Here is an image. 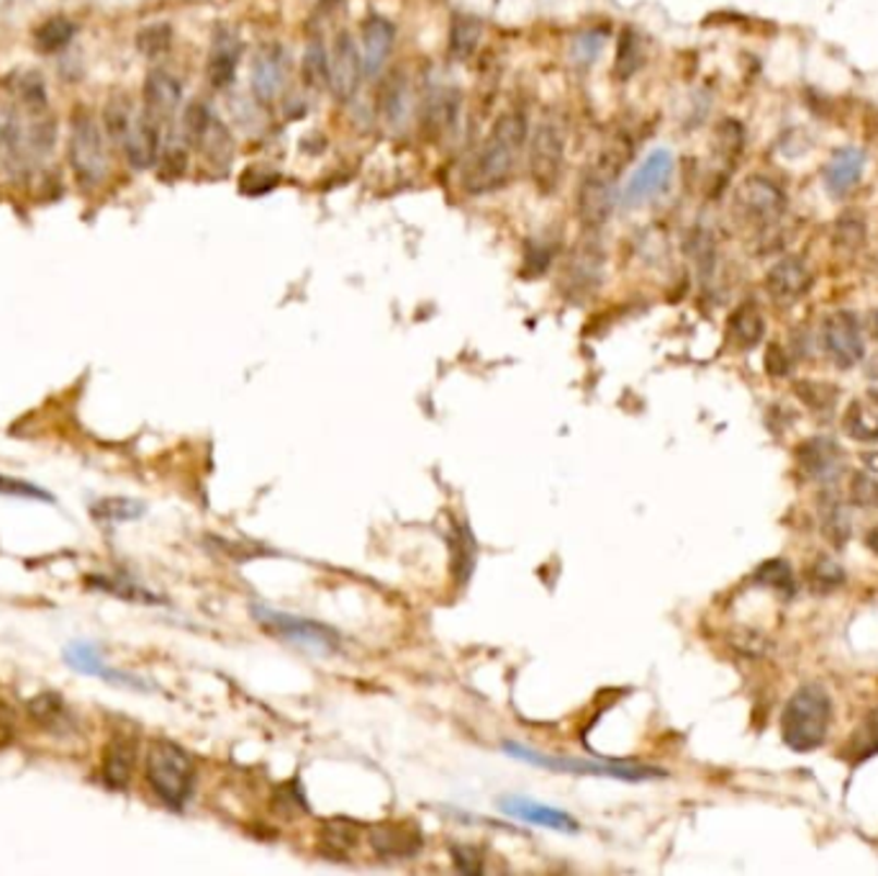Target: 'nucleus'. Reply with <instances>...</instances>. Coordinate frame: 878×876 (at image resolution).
Returning <instances> with one entry per match:
<instances>
[{
    "instance_id": "42",
    "label": "nucleus",
    "mask_w": 878,
    "mask_h": 876,
    "mask_svg": "<svg viewBox=\"0 0 878 876\" xmlns=\"http://www.w3.org/2000/svg\"><path fill=\"white\" fill-rule=\"evenodd\" d=\"M643 64V52H639V39L635 37V32H624L622 39H619L617 49V73L619 77H630L635 75Z\"/></svg>"
},
{
    "instance_id": "47",
    "label": "nucleus",
    "mask_w": 878,
    "mask_h": 876,
    "mask_svg": "<svg viewBox=\"0 0 878 876\" xmlns=\"http://www.w3.org/2000/svg\"><path fill=\"white\" fill-rule=\"evenodd\" d=\"M717 147L719 153H727V155H737L740 149H743V129L735 121H724L722 126H719L717 132Z\"/></svg>"
},
{
    "instance_id": "41",
    "label": "nucleus",
    "mask_w": 878,
    "mask_h": 876,
    "mask_svg": "<svg viewBox=\"0 0 878 876\" xmlns=\"http://www.w3.org/2000/svg\"><path fill=\"white\" fill-rule=\"evenodd\" d=\"M599 270H601V255L596 253V247H583L571 263V276L575 278V283H578V289L594 285L596 280H599Z\"/></svg>"
},
{
    "instance_id": "51",
    "label": "nucleus",
    "mask_w": 878,
    "mask_h": 876,
    "mask_svg": "<svg viewBox=\"0 0 878 876\" xmlns=\"http://www.w3.org/2000/svg\"><path fill=\"white\" fill-rule=\"evenodd\" d=\"M863 221L861 219H853V217H845L843 221L838 224V236L843 242H851V244H858L863 240Z\"/></svg>"
},
{
    "instance_id": "52",
    "label": "nucleus",
    "mask_w": 878,
    "mask_h": 876,
    "mask_svg": "<svg viewBox=\"0 0 878 876\" xmlns=\"http://www.w3.org/2000/svg\"><path fill=\"white\" fill-rule=\"evenodd\" d=\"M868 332L878 342V308H874V312L868 314Z\"/></svg>"
},
{
    "instance_id": "48",
    "label": "nucleus",
    "mask_w": 878,
    "mask_h": 876,
    "mask_svg": "<svg viewBox=\"0 0 878 876\" xmlns=\"http://www.w3.org/2000/svg\"><path fill=\"white\" fill-rule=\"evenodd\" d=\"M185 165H188V157H185L183 149L172 147V149H168V153L162 155L160 175L168 178V181H175V178H180L185 172Z\"/></svg>"
},
{
    "instance_id": "39",
    "label": "nucleus",
    "mask_w": 878,
    "mask_h": 876,
    "mask_svg": "<svg viewBox=\"0 0 878 876\" xmlns=\"http://www.w3.org/2000/svg\"><path fill=\"white\" fill-rule=\"evenodd\" d=\"M847 753H851L855 761L876 756L878 753V709L868 713L866 720L855 728L851 743H847Z\"/></svg>"
},
{
    "instance_id": "53",
    "label": "nucleus",
    "mask_w": 878,
    "mask_h": 876,
    "mask_svg": "<svg viewBox=\"0 0 878 876\" xmlns=\"http://www.w3.org/2000/svg\"><path fill=\"white\" fill-rule=\"evenodd\" d=\"M863 463H866L868 471L878 473V452H868V455H863Z\"/></svg>"
},
{
    "instance_id": "26",
    "label": "nucleus",
    "mask_w": 878,
    "mask_h": 876,
    "mask_svg": "<svg viewBox=\"0 0 878 876\" xmlns=\"http://www.w3.org/2000/svg\"><path fill=\"white\" fill-rule=\"evenodd\" d=\"M132 771H134V745L124 741V738H117L111 745L106 749V758H103V784L108 789H121L129 787V779H132Z\"/></svg>"
},
{
    "instance_id": "31",
    "label": "nucleus",
    "mask_w": 878,
    "mask_h": 876,
    "mask_svg": "<svg viewBox=\"0 0 878 876\" xmlns=\"http://www.w3.org/2000/svg\"><path fill=\"white\" fill-rule=\"evenodd\" d=\"M301 77L308 90L319 93L329 85V52L321 41H312L306 47L304 60H301Z\"/></svg>"
},
{
    "instance_id": "49",
    "label": "nucleus",
    "mask_w": 878,
    "mask_h": 876,
    "mask_svg": "<svg viewBox=\"0 0 878 876\" xmlns=\"http://www.w3.org/2000/svg\"><path fill=\"white\" fill-rule=\"evenodd\" d=\"M452 859H455L460 872L465 874H478L480 868H484V859H480V853L471 849V845H455V849H452Z\"/></svg>"
},
{
    "instance_id": "10",
    "label": "nucleus",
    "mask_w": 878,
    "mask_h": 876,
    "mask_svg": "<svg viewBox=\"0 0 878 876\" xmlns=\"http://www.w3.org/2000/svg\"><path fill=\"white\" fill-rule=\"evenodd\" d=\"M735 206L745 219L755 221V224H771L786 208V196L771 178L751 175L737 185Z\"/></svg>"
},
{
    "instance_id": "22",
    "label": "nucleus",
    "mask_w": 878,
    "mask_h": 876,
    "mask_svg": "<svg viewBox=\"0 0 878 876\" xmlns=\"http://www.w3.org/2000/svg\"><path fill=\"white\" fill-rule=\"evenodd\" d=\"M124 153L134 170L153 168L160 160V126L147 117L134 121L132 132L124 139Z\"/></svg>"
},
{
    "instance_id": "34",
    "label": "nucleus",
    "mask_w": 878,
    "mask_h": 876,
    "mask_svg": "<svg viewBox=\"0 0 878 876\" xmlns=\"http://www.w3.org/2000/svg\"><path fill=\"white\" fill-rule=\"evenodd\" d=\"M134 126V119H132V104H129L126 96H113L111 100L106 104L103 109V129L111 136L113 142H121L124 145V139L132 132Z\"/></svg>"
},
{
    "instance_id": "50",
    "label": "nucleus",
    "mask_w": 878,
    "mask_h": 876,
    "mask_svg": "<svg viewBox=\"0 0 878 876\" xmlns=\"http://www.w3.org/2000/svg\"><path fill=\"white\" fill-rule=\"evenodd\" d=\"M766 370L768 376L779 378V376H786L789 373V361H786V353L779 348V344H771L766 353Z\"/></svg>"
},
{
    "instance_id": "19",
    "label": "nucleus",
    "mask_w": 878,
    "mask_h": 876,
    "mask_svg": "<svg viewBox=\"0 0 878 876\" xmlns=\"http://www.w3.org/2000/svg\"><path fill=\"white\" fill-rule=\"evenodd\" d=\"M285 83V64L280 47H263L252 64V93L260 104H272Z\"/></svg>"
},
{
    "instance_id": "40",
    "label": "nucleus",
    "mask_w": 878,
    "mask_h": 876,
    "mask_svg": "<svg viewBox=\"0 0 878 876\" xmlns=\"http://www.w3.org/2000/svg\"><path fill=\"white\" fill-rule=\"evenodd\" d=\"M383 113L391 124H404L408 113V88L404 77L393 75L383 88Z\"/></svg>"
},
{
    "instance_id": "35",
    "label": "nucleus",
    "mask_w": 878,
    "mask_h": 876,
    "mask_svg": "<svg viewBox=\"0 0 878 876\" xmlns=\"http://www.w3.org/2000/svg\"><path fill=\"white\" fill-rule=\"evenodd\" d=\"M794 393L804 401V406H809L812 412H832L834 401H838V389L827 384V380H798L794 386Z\"/></svg>"
},
{
    "instance_id": "12",
    "label": "nucleus",
    "mask_w": 878,
    "mask_h": 876,
    "mask_svg": "<svg viewBox=\"0 0 878 876\" xmlns=\"http://www.w3.org/2000/svg\"><path fill=\"white\" fill-rule=\"evenodd\" d=\"M363 75V57L357 52L355 39L347 32L337 34L332 52H329V90L334 93V98L350 100L357 93Z\"/></svg>"
},
{
    "instance_id": "46",
    "label": "nucleus",
    "mask_w": 878,
    "mask_h": 876,
    "mask_svg": "<svg viewBox=\"0 0 878 876\" xmlns=\"http://www.w3.org/2000/svg\"><path fill=\"white\" fill-rule=\"evenodd\" d=\"M98 586L103 588V592H111V594H117V597H124V599H134V601H160V599L155 597V594H149L147 588L136 586V584H129V581L98 579Z\"/></svg>"
},
{
    "instance_id": "43",
    "label": "nucleus",
    "mask_w": 878,
    "mask_h": 876,
    "mask_svg": "<svg viewBox=\"0 0 878 876\" xmlns=\"http://www.w3.org/2000/svg\"><path fill=\"white\" fill-rule=\"evenodd\" d=\"M96 514L106 522L136 520V516L144 514V504L132 499H103L96 504Z\"/></svg>"
},
{
    "instance_id": "33",
    "label": "nucleus",
    "mask_w": 878,
    "mask_h": 876,
    "mask_svg": "<svg viewBox=\"0 0 878 876\" xmlns=\"http://www.w3.org/2000/svg\"><path fill=\"white\" fill-rule=\"evenodd\" d=\"M28 717H32L36 725H41V728H62V725L70 720L62 696H57L52 692L34 696V699L28 702Z\"/></svg>"
},
{
    "instance_id": "25",
    "label": "nucleus",
    "mask_w": 878,
    "mask_h": 876,
    "mask_svg": "<svg viewBox=\"0 0 878 876\" xmlns=\"http://www.w3.org/2000/svg\"><path fill=\"white\" fill-rule=\"evenodd\" d=\"M863 165H866V155H863L861 149L855 147L838 149L825 168V185L830 188V193H834V196H843V193L851 191L853 185L861 181Z\"/></svg>"
},
{
    "instance_id": "1",
    "label": "nucleus",
    "mask_w": 878,
    "mask_h": 876,
    "mask_svg": "<svg viewBox=\"0 0 878 876\" xmlns=\"http://www.w3.org/2000/svg\"><path fill=\"white\" fill-rule=\"evenodd\" d=\"M527 134V117L522 111H503L493 121L484 147H480V153L475 155V160L465 172V188L475 193V196L507 188L511 178H514L516 160H520Z\"/></svg>"
},
{
    "instance_id": "30",
    "label": "nucleus",
    "mask_w": 878,
    "mask_h": 876,
    "mask_svg": "<svg viewBox=\"0 0 878 876\" xmlns=\"http://www.w3.org/2000/svg\"><path fill=\"white\" fill-rule=\"evenodd\" d=\"M484 37V26L475 16H458L450 28V52L455 60H467L475 54V49Z\"/></svg>"
},
{
    "instance_id": "21",
    "label": "nucleus",
    "mask_w": 878,
    "mask_h": 876,
    "mask_svg": "<svg viewBox=\"0 0 878 876\" xmlns=\"http://www.w3.org/2000/svg\"><path fill=\"white\" fill-rule=\"evenodd\" d=\"M460 104H463V96L452 88L431 93L427 104H424V132H427V136L442 139L444 134H450L458 124Z\"/></svg>"
},
{
    "instance_id": "6",
    "label": "nucleus",
    "mask_w": 878,
    "mask_h": 876,
    "mask_svg": "<svg viewBox=\"0 0 878 876\" xmlns=\"http://www.w3.org/2000/svg\"><path fill=\"white\" fill-rule=\"evenodd\" d=\"M70 165L77 183L96 188L108 175V153L98 119L88 109H75L70 132Z\"/></svg>"
},
{
    "instance_id": "7",
    "label": "nucleus",
    "mask_w": 878,
    "mask_h": 876,
    "mask_svg": "<svg viewBox=\"0 0 878 876\" xmlns=\"http://www.w3.org/2000/svg\"><path fill=\"white\" fill-rule=\"evenodd\" d=\"M565 126L556 119L539 121L529 139V178L545 196L556 193L565 170Z\"/></svg>"
},
{
    "instance_id": "20",
    "label": "nucleus",
    "mask_w": 878,
    "mask_h": 876,
    "mask_svg": "<svg viewBox=\"0 0 878 876\" xmlns=\"http://www.w3.org/2000/svg\"><path fill=\"white\" fill-rule=\"evenodd\" d=\"M373 851L388 859H412L422 849V832L408 825L383 823L370 832Z\"/></svg>"
},
{
    "instance_id": "11",
    "label": "nucleus",
    "mask_w": 878,
    "mask_h": 876,
    "mask_svg": "<svg viewBox=\"0 0 878 876\" xmlns=\"http://www.w3.org/2000/svg\"><path fill=\"white\" fill-rule=\"evenodd\" d=\"M822 342L827 355L832 357V363L838 365V368H853L855 363L863 361V353H866L861 337V325L851 312H834L825 319Z\"/></svg>"
},
{
    "instance_id": "29",
    "label": "nucleus",
    "mask_w": 878,
    "mask_h": 876,
    "mask_svg": "<svg viewBox=\"0 0 878 876\" xmlns=\"http://www.w3.org/2000/svg\"><path fill=\"white\" fill-rule=\"evenodd\" d=\"M763 332H766V321L753 304H743L730 317V334L740 348H755L763 340Z\"/></svg>"
},
{
    "instance_id": "24",
    "label": "nucleus",
    "mask_w": 878,
    "mask_h": 876,
    "mask_svg": "<svg viewBox=\"0 0 878 876\" xmlns=\"http://www.w3.org/2000/svg\"><path fill=\"white\" fill-rule=\"evenodd\" d=\"M236 62H240V45H236L232 34L219 32L216 34L211 54H208L206 64V77L208 83H211V88L224 90L234 83Z\"/></svg>"
},
{
    "instance_id": "45",
    "label": "nucleus",
    "mask_w": 878,
    "mask_h": 876,
    "mask_svg": "<svg viewBox=\"0 0 878 876\" xmlns=\"http://www.w3.org/2000/svg\"><path fill=\"white\" fill-rule=\"evenodd\" d=\"M851 501L855 507H878V480L870 473H855L851 478Z\"/></svg>"
},
{
    "instance_id": "15",
    "label": "nucleus",
    "mask_w": 878,
    "mask_h": 876,
    "mask_svg": "<svg viewBox=\"0 0 878 876\" xmlns=\"http://www.w3.org/2000/svg\"><path fill=\"white\" fill-rule=\"evenodd\" d=\"M796 463L809 478L827 484L843 471V450L830 437H809L796 448Z\"/></svg>"
},
{
    "instance_id": "44",
    "label": "nucleus",
    "mask_w": 878,
    "mask_h": 876,
    "mask_svg": "<svg viewBox=\"0 0 878 876\" xmlns=\"http://www.w3.org/2000/svg\"><path fill=\"white\" fill-rule=\"evenodd\" d=\"M0 497H13V499H34V501H54V497L45 488L28 484V480L3 476L0 473Z\"/></svg>"
},
{
    "instance_id": "28",
    "label": "nucleus",
    "mask_w": 878,
    "mask_h": 876,
    "mask_svg": "<svg viewBox=\"0 0 878 876\" xmlns=\"http://www.w3.org/2000/svg\"><path fill=\"white\" fill-rule=\"evenodd\" d=\"M843 429L855 442H878V414L866 401H851L843 414Z\"/></svg>"
},
{
    "instance_id": "3",
    "label": "nucleus",
    "mask_w": 878,
    "mask_h": 876,
    "mask_svg": "<svg viewBox=\"0 0 878 876\" xmlns=\"http://www.w3.org/2000/svg\"><path fill=\"white\" fill-rule=\"evenodd\" d=\"M832 720V702L822 686H802L781 713V738L791 751L809 753L825 743Z\"/></svg>"
},
{
    "instance_id": "13",
    "label": "nucleus",
    "mask_w": 878,
    "mask_h": 876,
    "mask_svg": "<svg viewBox=\"0 0 878 876\" xmlns=\"http://www.w3.org/2000/svg\"><path fill=\"white\" fill-rule=\"evenodd\" d=\"M673 175V155L668 149H655L647 160L635 170L630 183L624 185L622 200L627 206H639L666 188Z\"/></svg>"
},
{
    "instance_id": "38",
    "label": "nucleus",
    "mask_w": 878,
    "mask_h": 876,
    "mask_svg": "<svg viewBox=\"0 0 878 876\" xmlns=\"http://www.w3.org/2000/svg\"><path fill=\"white\" fill-rule=\"evenodd\" d=\"M134 41L144 57L155 60V57L164 54L172 47V26L164 24V21H157V24L144 26Z\"/></svg>"
},
{
    "instance_id": "37",
    "label": "nucleus",
    "mask_w": 878,
    "mask_h": 876,
    "mask_svg": "<svg viewBox=\"0 0 878 876\" xmlns=\"http://www.w3.org/2000/svg\"><path fill=\"white\" fill-rule=\"evenodd\" d=\"M809 584L815 592H834V588H840L845 584V571L843 565L838 563V560H832L830 556H819L815 563L809 565Z\"/></svg>"
},
{
    "instance_id": "14",
    "label": "nucleus",
    "mask_w": 878,
    "mask_h": 876,
    "mask_svg": "<svg viewBox=\"0 0 878 876\" xmlns=\"http://www.w3.org/2000/svg\"><path fill=\"white\" fill-rule=\"evenodd\" d=\"M183 104V85L168 70H153L144 81V117L153 119L157 126L175 117Z\"/></svg>"
},
{
    "instance_id": "18",
    "label": "nucleus",
    "mask_w": 878,
    "mask_h": 876,
    "mask_svg": "<svg viewBox=\"0 0 878 876\" xmlns=\"http://www.w3.org/2000/svg\"><path fill=\"white\" fill-rule=\"evenodd\" d=\"M395 45V26L383 16H370L363 21L359 28V47H363V68L365 75L376 77Z\"/></svg>"
},
{
    "instance_id": "54",
    "label": "nucleus",
    "mask_w": 878,
    "mask_h": 876,
    "mask_svg": "<svg viewBox=\"0 0 878 876\" xmlns=\"http://www.w3.org/2000/svg\"><path fill=\"white\" fill-rule=\"evenodd\" d=\"M866 543H868V548H870V550H874V552H876V556H878V524H876V527H874V530H870V533H868V537H866Z\"/></svg>"
},
{
    "instance_id": "16",
    "label": "nucleus",
    "mask_w": 878,
    "mask_h": 876,
    "mask_svg": "<svg viewBox=\"0 0 878 876\" xmlns=\"http://www.w3.org/2000/svg\"><path fill=\"white\" fill-rule=\"evenodd\" d=\"M499 807L503 810V815L516 817V820H524L532 825H539V828L568 832V836H573V832L581 830V823L575 820L573 815H568L558 807H550V804L532 802V800H527V796H507V800L499 802Z\"/></svg>"
},
{
    "instance_id": "32",
    "label": "nucleus",
    "mask_w": 878,
    "mask_h": 876,
    "mask_svg": "<svg viewBox=\"0 0 878 876\" xmlns=\"http://www.w3.org/2000/svg\"><path fill=\"white\" fill-rule=\"evenodd\" d=\"M819 512H822V533L827 540L832 545H845L847 537H851V516H847L845 507L840 504V499H834L827 494L822 499V507H819Z\"/></svg>"
},
{
    "instance_id": "23",
    "label": "nucleus",
    "mask_w": 878,
    "mask_h": 876,
    "mask_svg": "<svg viewBox=\"0 0 878 876\" xmlns=\"http://www.w3.org/2000/svg\"><path fill=\"white\" fill-rule=\"evenodd\" d=\"M64 660L72 666L75 671L88 673V677H98L106 681H113V684H126V686H144L142 679L129 677V673L113 671L111 666H106V660L100 653L93 648L90 643H72L64 650Z\"/></svg>"
},
{
    "instance_id": "8",
    "label": "nucleus",
    "mask_w": 878,
    "mask_h": 876,
    "mask_svg": "<svg viewBox=\"0 0 878 876\" xmlns=\"http://www.w3.org/2000/svg\"><path fill=\"white\" fill-rule=\"evenodd\" d=\"M252 617H255L268 633L283 637V641L296 645V648L316 653V656H332L337 645H340V637H337L332 628L306 620V617L288 615L280 612V609H270L263 605L252 607Z\"/></svg>"
},
{
    "instance_id": "4",
    "label": "nucleus",
    "mask_w": 878,
    "mask_h": 876,
    "mask_svg": "<svg viewBox=\"0 0 878 876\" xmlns=\"http://www.w3.org/2000/svg\"><path fill=\"white\" fill-rule=\"evenodd\" d=\"M147 784L153 787L157 800L170 810H180L188 804L196 784V768L180 745L170 741H155L147 751V768H144Z\"/></svg>"
},
{
    "instance_id": "9",
    "label": "nucleus",
    "mask_w": 878,
    "mask_h": 876,
    "mask_svg": "<svg viewBox=\"0 0 878 876\" xmlns=\"http://www.w3.org/2000/svg\"><path fill=\"white\" fill-rule=\"evenodd\" d=\"M185 134H188L191 145H196V149L204 155V160L214 168H227L234 157V139L232 132H229L224 121H221L216 113H211L206 104H191L185 109L183 117Z\"/></svg>"
},
{
    "instance_id": "17",
    "label": "nucleus",
    "mask_w": 878,
    "mask_h": 876,
    "mask_svg": "<svg viewBox=\"0 0 878 876\" xmlns=\"http://www.w3.org/2000/svg\"><path fill=\"white\" fill-rule=\"evenodd\" d=\"M766 289L779 304H794L812 289V270L798 257H783L768 270Z\"/></svg>"
},
{
    "instance_id": "27",
    "label": "nucleus",
    "mask_w": 878,
    "mask_h": 876,
    "mask_svg": "<svg viewBox=\"0 0 878 876\" xmlns=\"http://www.w3.org/2000/svg\"><path fill=\"white\" fill-rule=\"evenodd\" d=\"M75 24L68 16H52L34 32V49L41 54H57L75 39Z\"/></svg>"
},
{
    "instance_id": "36",
    "label": "nucleus",
    "mask_w": 878,
    "mask_h": 876,
    "mask_svg": "<svg viewBox=\"0 0 878 876\" xmlns=\"http://www.w3.org/2000/svg\"><path fill=\"white\" fill-rule=\"evenodd\" d=\"M755 581H758L760 586H768L771 592L786 594V597L794 594V571H791V565L781 558L766 560V563L755 571Z\"/></svg>"
},
{
    "instance_id": "2",
    "label": "nucleus",
    "mask_w": 878,
    "mask_h": 876,
    "mask_svg": "<svg viewBox=\"0 0 878 876\" xmlns=\"http://www.w3.org/2000/svg\"><path fill=\"white\" fill-rule=\"evenodd\" d=\"M630 160V145L627 142H617L607 153L599 155L586 175L581 178L578 196H575V208H578V219L583 227L601 229L611 219L617 200V181L622 172L624 162Z\"/></svg>"
},
{
    "instance_id": "5",
    "label": "nucleus",
    "mask_w": 878,
    "mask_h": 876,
    "mask_svg": "<svg viewBox=\"0 0 878 876\" xmlns=\"http://www.w3.org/2000/svg\"><path fill=\"white\" fill-rule=\"evenodd\" d=\"M503 751L511 758H520L524 764L547 768V771H563L575 774V777H603V779H619V781H650L663 779L666 771L650 766H630V764H599V761H583V758H565V756H550V753L532 751L527 745L520 743H503Z\"/></svg>"
}]
</instances>
